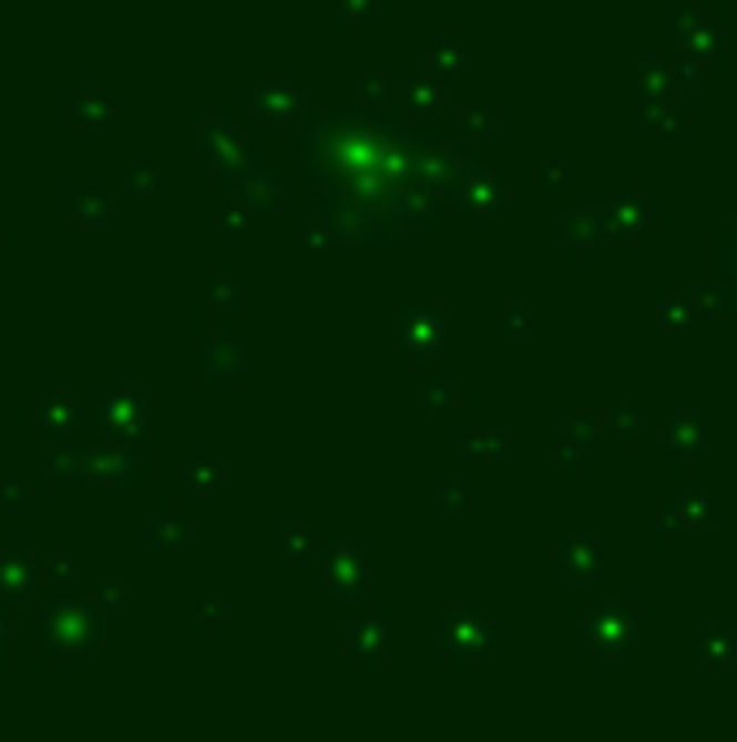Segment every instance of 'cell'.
Returning a JSON list of instances; mask_svg holds the SVG:
<instances>
[{
	"mask_svg": "<svg viewBox=\"0 0 737 742\" xmlns=\"http://www.w3.org/2000/svg\"><path fill=\"white\" fill-rule=\"evenodd\" d=\"M96 599H100V603H117V599H122V591H117V587H100Z\"/></svg>",
	"mask_w": 737,
	"mask_h": 742,
	"instance_id": "cell-14",
	"label": "cell"
},
{
	"mask_svg": "<svg viewBox=\"0 0 737 742\" xmlns=\"http://www.w3.org/2000/svg\"><path fill=\"white\" fill-rule=\"evenodd\" d=\"M0 504H4V508H27V504H31L27 482H18V478H4V482H0Z\"/></svg>",
	"mask_w": 737,
	"mask_h": 742,
	"instance_id": "cell-10",
	"label": "cell"
},
{
	"mask_svg": "<svg viewBox=\"0 0 737 742\" xmlns=\"http://www.w3.org/2000/svg\"><path fill=\"white\" fill-rule=\"evenodd\" d=\"M152 543H183V517H165L152 526Z\"/></svg>",
	"mask_w": 737,
	"mask_h": 742,
	"instance_id": "cell-11",
	"label": "cell"
},
{
	"mask_svg": "<svg viewBox=\"0 0 737 742\" xmlns=\"http://www.w3.org/2000/svg\"><path fill=\"white\" fill-rule=\"evenodd\" d=\"M49 482H57V487H74V482H88V460H83V451H70L65 444L52 447V456H49Z\"/></svg>",
	"mask_w": 737,
	"mask_h": 742,
	"instance_id": "cell-7",
	"label": "cell"
},
{
	"mask_svg": "<svg viewBox=\"0 0 737 742\" xmlns=\"http://www.w3.org/2000/svg\"><path fill=\"white\" fill-rule=\"evenodd\" d=\"M100 426L113 439H131L144 430V396L140 392H109L100 399Z\"/></svg>",
	"mask_w": 737,
	"mask_h": 742,
	"instance_id": "cell-5",
	"label": "cell"
},
{
	"mask_svg": "<svg viewBox=\"0 0 737 742\" xmlns=\"http://www.w3.org/2000/svg\"><path fill=\"white\" fill-rule=\"evenodd\" d=\"M88 421V408L74 399V392H49L35 404V426L49 435V444H70V435Z\"/></svg>",
	"mask_w": 737,
	"mask_h": 742,
	"instance_id": "cell-3",
	"label": "cell"
},
{
	"mask_svg": "<svg viewBox=\"0 0 737 742\" xmlns=\"http://www.w3.org/2000/svg\"><path fill=\"white\" fill-rule=\"evenodd\" d=\"M83 460H88V482H104V487H122V482L140 487L147 474L144 451H140V447H126L122 439L83 451Z\"/></svg>",
	"mask_w": 737,
	"mask_h": 742,
	"instance_id": "cell-2",
	"label": "cell"
},
{
	"mask_svg": "<svg viewBox=\"0 0 737 742\" xmlns=\"http://www.w3.org/2000/svg\"><path fill=\"white\" fill-rule=\"evenodd\" d=\"M9 660V617H4V608H0V664Z\"/></svg>",
	"mask_w": 737,
	"mask_h": 742,
	"instance_id": "cell-13",
	"label": "cell"
},
{
	"mask_svg": "<svg viewBox=\"0 0 737 742\" xmlns=\"http://www.w3.org/2000/svg\"><path fill=\"white\" fill-rule=\"evenodd\" d=\"M70 217L83 231H104L109 226V200L100 196V192H74L70 196Z\"/></svg>",
	"mask_w": 737,
	"mask_h": 742,
	"instance_id": "cell-8",
	"label": "cell"
},
{
	"mask_svg": "<svg viewBox=\"0 0 737 742\" xmlns=\"http://www.w3.org/2000/svg\"><path fill=\"white\" fill-rule=\"evenodd\" d=\"M0 247H4V226H0Z\"/></svg>",
	"mask_w": 737,
	"mask_h": 742,
	"instance_id": "cell-15",
	"label": "cell"
},
{
	"mask_svg": "<svg viewBox=\"0 0 737 742\" xmlns=\"http://www.w3.org/2000/svg\"><path fill=\"white\" fill-rule=\"evenodd\" d=\"M49 578L52 582H74V560H52Z\"/></svg>",
	"mask_w": 737,
	"mask_h": 742,
	"instance_id": "cell-12",
	"label": "cell"
},
{
	"mask_svg": "<svg viewBox=\"0 0 737 742\" xmlns=\"http://www.w3.org/2000/svg\"><path fill=\"white\" fill-rule=\"evenodd\" d=\"M44 582V569L31 560V551L18 543L0 547V594L4 599H27Z\"/></svg>",
	"mask_w": 737,
	"mask_h": 742,
	"instance_id": "cell-4",
	"label": "cell"
},
{
	"mask_svg": "<svg viewBox=\"0 0 737 742\" xmlns=\"http://www.w3.org/2000/svg\"><path fill=\"white\" fill-rule=\"evenodd\" d=\"M104 603H92V599H79V594H65L44 608V643H49L52 660H88L92 647L100 643L104 634V617H100Z\"/></svg>",
	"mask_w": 737,
	"mask_h": 742,
	"instance_id": "cell-1",
	"label": "cell"
},
{
	"mask_svg": "<svg viewBox=\"0 0 737 742\" xmlns=\"http://www.w3.org/2000/svg\"><path fill=\"white\" fill-rule=\"evenodd\" d=\"M126 187H135V192H156V187H161V174H156L152 165H131V170H126Z\"/></svg>",
	"mask_w": 737,
	"mask_h": 742,
	"instance_id": "cell-9",
	"label": "cell"
},
{
	"mask_svg": "<svg viewBox=\"0 0 737 742\" xmlns=\"http://www.w3.org/2000/svg\"><path fill=\"white\" fill-rule=\"evenodd\" d=\"M70 122H74L79 131H100V126H109V122H113V100L104 96V92H92V88H79V92L70 96Z\"/></svg>",
	"mask_w": 737,
	"mask_h": 742,
	"instance_id": "cell-6",
	"label": "cell"
}]
</instances>
